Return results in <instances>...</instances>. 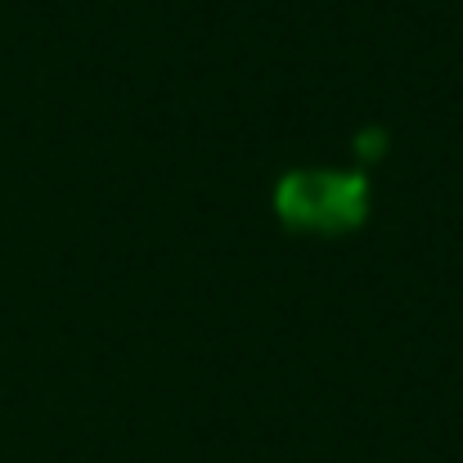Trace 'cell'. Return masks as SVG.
<instances>
[{
    "instance_id": "6da1fadb",
    "label": "cell",
    "mask_w": 463,
    "mask_h": 463,
    "mask_svg": "<svg viewBox=\"0 0 463 463\" xmlns=\"http://www.w3.org/2000/svg\"><path fill=\"white\" fill-rule=\"evenodd\" d=\"M275 212L293 230L342 234L355 230L369 212V189L346 171H288L275 189Z\"/></svg>"
}]
</instances>
